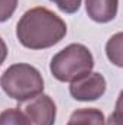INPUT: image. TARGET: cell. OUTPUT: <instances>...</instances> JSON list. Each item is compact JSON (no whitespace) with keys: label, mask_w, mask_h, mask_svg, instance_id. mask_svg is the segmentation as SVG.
<instances>
[{"label":"cell","mask_w":123,"mask_h":125,"mask_svg":"<svg viewBox=\"0 0 123 125\" xmlns=\"http://www.w3.org/2000/svg\"><path fill=\"white\" fill-rule=\"evenodd\" d=\"M67 23L52 10L38 6L26 10L16 25L18 41L29 50H46L61 42Z\"/></svg>","instance_id":"1"},{"label":"cell","mask_w":123,"mask_h":125,"mask_svg":"<svg viewBox=\"0 0 123 125\" xmlns=\"http://www.w3.org/2000/svg\"><path fill=\"white\" fill-rule=\"evenodd\" d=\"M0 86L9 97L23 103L44 93L45 82L41 71L26 62L12 64L0 77Z\"/></svg>","instance_id":"2"},{"label":"cell","mask_w":123,"mask_h":125,"mask_svg":"<svg viewBox=\"0 0 123 125\" xmlns=\"http://www.w3.org/2000/svg\"><path fill=\"white\" fill-rule=\"evenodd\" d=\"M94 67L91 51L83 44H70L58 51L49 62L51 74L62 83H71L88 73Z\"/></svg>","instance_id":"3"},{"label":"cell","mask_w":123,"mask_h":125,"mask_svg":"<svg viewBox=\"0 0 123 125\" xmlns=\"http://www.w3.org/2000/svg\"><path fill=\"white\" fill-rule=\"evenodd\" d=\"M106 79L101 73H88L70 83V94L78 102H93L106 93Z\"/></svg>","instance_id":"4"},{"label":"cell","mask_w":123,"mask_h":125,"mask_svg":"<svg viewBox=\"0 0 123 125\" xmlns=\"http://www.w3.org/2000/svg\"><path fill=\"white\" fill-rule=\"evenodd\" d=\"M31 125H54L57 118V105L48 94H38L20 108Z\"/></svg>","instance_id":"5"},{"label":"cell","mask_w":123,"mask_h":125,"mask_svg":"<svg viewBox=\"0 0 123 125\" xmlns=\"http://www.w3.org/2000/svg\"><path fill=\"white\" fill-rule=\"evenodd\" d=\"M119 9V0H86V12L97 23L112 22Z\"/></svg>","instance_id":"6"},{"label":"cell","mask_w":123,"mask_h":125,"mask_svg":"<svg viewBox=\"0 0 123 125\" xmlns=\"http://www.w3.org/2000/svg\"><path fill=\"white\" fill-rule=\"evenodd\" d=\"M67 125H104V114L97 108H81L71 114Z\"/></svg>","instance_id":"7"},{"label":"cell","mask_w":123,"mask_h":125,"mask_svg":"<svg viewBox=\"0 0 123 125\" xmlns=\"http://www.w3.org/2000/svg\"><path fill=\"white\" fill-rule=\"evenodd\" d=\"M122 42H123V33L122 32H117L106 44V55H107L109 61H112L117 67H123Z\"/></svg>","instance_id":"8"},{"label":"cell","mask_w":123,"mask_h":125,"mask_svg":"<svg viewBox=\"0 0 123 125\" xmlns=\"http://www.w3.org/2000/svg\"><path fill=\"white\" fill-rule=\"evenodd\" d=\"M0 125H31L20 108H9L0 114Z\"/></svg>","instance_id":"9"},{"label":"cell","mask_w":123,"mask_h":125,"mask_svg":"<svg viewBox=\"0 0 123 125\" xmlns=\"http://www.w3.org/2000/svg\"><path fill=\"white\" fill-rule=\"evenodd\" d=\"M18 1L19 0H0V23L9 21L16 7H18Z\"/></svg>","instance_id":"10"},{"label":"cell","mask_w":123,"mask_h":125,"mask_svg":"<svg viewBox=\"0 0 123 125\" xmlns=\"http://www.w3.org/2000/svg\"><path fill=\"white\" fill-rule=\"evenodd\" d=\"M51 1L55 3L57 7H58L61 12L68 13V15H72V13H75V12L80 10L83 0H51Z\"/></svg>","instance_id":"11"},{"label":"cell","mask_w":123,"mask_h":125,"mask_svg":"<svg viewBox=\"0 0 123 125\" xmlns=\"http://www.w3.org/2000/svg\"><path fill=\"white\" fill-rule=\"evenodd\" d=\"M104 125H122V109H120V99L116 103V109L114 112L107 118V121H104Z\"/></svg>","instance_id":"12"},{"label":"cell","mask_w":123,"mask_h":125,"mask_svg":"<svg viewBox=\"0 0 123 125\" xmlns=\"http://www.w3.org/2000/svg\"><path fill=\"white\" fill-rule=\"evenodd\" d=\"M7 52H9V50H7V45H6V42H4V39L0 36V65L4 62V60L7 58Z\"/></svg>","instance_id":"13"}]
</instances>
